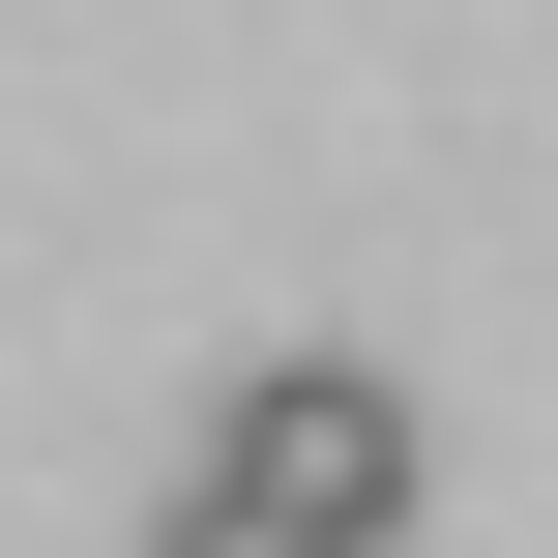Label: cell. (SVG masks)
Masks as SVG:
<instances>
[{
  "label": "cell",
  "instance_id": "obj_1",
  "mask_svg": "<svg viewBox=\"0 0 558 558\" xmlns=\"http://www.w3.org/2000/svg\"><path fill=\"white\" fill-rule=\"evenodd\" d=\"M206 500H265V530L383 558V530H412V383H383V353H265V383L206 412Z\"/></svg>",
  "mask_w": 558,
  "mask_h": 558
},
{
  "label": "cell",
  "instance_id": "obj_2",
  "mask_svg": "<svg viewBox=\"0 0 558 558\" xmlns=\"http://www.w3.org/2000/svg\"><path fill=\"white\" fill-rule=\"evenodd\" d=\"M147 558H324V530H265V500H206V471H177V530Z\"/></svg>",
  "mask_w": 558,
  "mask_h": 558
}]
</instances>
